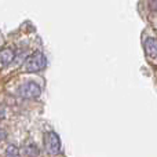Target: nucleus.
I'll return each mask as SVG.
<instances>
[{
    "label": "nucleus",
    "mask_w": 157,
    "mask_h": 157,
    "mask_svg": "<svg viewBox=\"0 0 157 157\" xmlns=\"http://www.w3.org/2000/svg\"><path fill=\"white\" fill-rule=\"evenodd\" d=\"M46 66H47V58L44 57L43 52L36 51L26 58L24 69H25V72H28V73H35V72L43 71Z\"/></svg>",
    "instance_id": "nucleus-1"
},
{
    "label": "nucleus",
    "mask_w": 157,
    "mask_h": 157,
    "mask_svg": "<svg viewBox=\"0 0 157 157\" xmlns=\"http://www.w3.org/2000/svg\"><path fill=\"white\" fill-rule=\"evenodd\" d=\"M18 94L22 98H28V99H35L39 98L41 94V88L36 81H26L18 88Z\"/></svg>",
    "instance_id": "nucleus-2"
},
{
    "label": "nucleus",
    "mask_w": 157,
    "mask_h": 157,
    "mask_svg": "<svg viewBox=\"0 0 157 157\" xmlns=\"http://www.w3.org/2000/svg\"><path fill=\"white\" fill-rule=\"evenodd\" d=\"M44 147L50 155H58L61 152V141L59 136L52 131L44 134Z\"/></svg>",
    "instance_id": "nucleus-3"
},
{
    "label": "nucleus",
    "mask_w": 157,
    "mask_h": 157,
    "mask_svg": "<svg viewBox=\"0 0 157 157\" xmlns=\"http://www.w3.org/2000/svg\"><path fill=\"white\" fill-rule=\"evenodd\" d=\"M15 59V51L11 47H4L0 50V65L7 66Z\"/></svg>",
    "instance_id": "nucleus-4"
},
{
    "label": "nucleus",
    "mask_w": 157,
    "mask_h": 157,
    "mask_svg": "<svg viewBox=\"0 0 157 157\" xmlns=\"http://www.w3.org/2000/svg\"><path fill=\"white\" fill-rule=\"evenodd\" d=\"M19 155H22L24 157H39L40 150H39L36 144H33V142H26V144L22 146V149L19 150Z\"/></svg>",
    "instance_id": "nucleus-5"
},
{
    "label": "nucleus",
    "mask_w": 157,
    "mask_h": 157,
    "mask_svg": "<svg viewBox=\"0 0 157 157\" xmlns=\"http://www.w3.org/2000/svg\"><path fill=\"white\" fill-rule=\"evenodd\" d=\"M144 47L149 57L157 58V39L156 37H146L144 41Z\"/></svg>",
    "instance_id": "nucleus-6"
},
{
    "label": "nucleus",
    "mask_w": 157,
    "mask_h": 157,
    "mask_svg": "<svg viewBox=\"0 0 157 157\" xmlns=\"http://www.w3.org/2000/svg\"><path fill=\"white\" fill-rule=\"evenodd\" d=\"M6 157H19V149L15 145H10L6 147Z\"/></svg>",
    "instance_id": "nucleus-7"
},
{
    "label": "nucleus",
    "mask_w": 157,
    "mask_h": 157,
    "mask_svg": "<svg viewBox=\"0 0 157 157\" xmlns=\"http://www.w3.org/2000/svg\"><path fill=\"white\" fill-rule=\"evenodd\" d=\"M6 138H7V132H6V130H4V128H2V127H0V142H2V141H4Z\"/></svg>",
    "instance_id": "nucleus-8"
},
{
    "label": "nucleus",
    "mask_w": 157,
    "mask_h": 157,
    "mask_svg": "<svg viewBox=\"0 0 157 157\" xmlns=\"http://www.w3.org/2000/svg\"><path fill=\"white\" fill-rule=\"evenodd\" d=\"M149 7L152 10H157V0H150L149 2Z\"/></svg>",
    "instance_id": "nucleus-9"
},
{
    "label": "nucleus",
    "mask_w": 157,
    "mask_h": 157,
    "mask_svg": "<svg viewBox=\"0 0 157 157\" xmlns=\"http://www.w3.org/2000/svg\"><path fill=\"white\" fill-rule=\"evenodd\" d=\"M0 40H2V39H0Z\"/></svg>",
    "instance_id": "nucleus-10"
}]
</instances>
